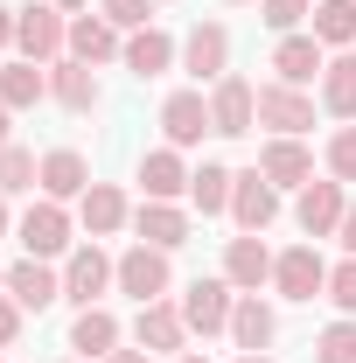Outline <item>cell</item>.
Wrapping results in <instances>:
<instances>
[{
  "mask_svg": "<svg viewBox=\"0 0 356 363\" xmlns=\"http://www.w3.org/2000/svg\"><path fill=\"white\" fill-rule=\"evenodd\" d=\"M14 49H21L28 63H56V56L70 49V21H63V7H49V0L14 7Z\"/></svg>",
  "mask_w": 356,
  "mask_h": 363,
  "instance_id": "obj_1",
  "label": "cell"
},
{
  "mask_svg": "<svg viewBox=\"0 0 356 363\" xmlns=\"http://www.w3.org/2000/svg\"><path fill=\"white\" fill-rule=\"evenodd\" d=\"M230 308H238V286H230L223 272L182 286V321H189V335H230Z\"/></svg>",
  "mask_w": 356,
  "mask_h": 363,
  "instance_id": "obj_2",
  "label": "cell"
},
{
  "mask_svg": "<svg viewBox=\"0 0 356 363\" xmlns=\"http://www.w3.org/2000/svg\"><path fill=\"white\" fill-rule=\"evenodd\" d=\"M105 286H119V259H105V252H98V238H91V245H77V252L63 259V301L98 308V301H105Z\"/></svg>",
  "mask_w": 356,
  "mask_h": 363,
  "instance_id": "obj_3",
  "label": "cell"
},
{
  "mask_svg": "<svg viewBox=\"0 0 356 363\" xmlns=\"http://www.w3.org/2000/svg\"><path fill=\"white\" fill-rule=\"evenodd\" d=\"M182 70H189L196 84L230 77V28H223V21H196V28L182 35Z\"/></svg>",
  "mask_w": 356,
  "mask_h": 363,
  "instance_id": "obj_4",
  "label": "cell"
},
{
  "mask_svg": "<svg viewBox=\"0 0 356 363\" xmlns=\"http://www.w3.org/2000/svg\"><path fill=\"white\" fill-rule=\"evenodd\" d=\"M168 286H175V266H168V252H154V245H133V252H119V294H133L140 308H147V301H168Z\"/></svg>",
  "mask_w": 356,
  "mask_h": 363,
  "instance_id": "obj_5",
  "label": "cell"
},
{
  "mask_svg": "<svg viewBox=\"0 0 356 363\" xmlns=\"http://www.w3.org/2000/svg\"><path fill=\"white\" fill-rule=\"evenodd\" d=\"M272 286H279V301H314V294H328V259L314 245H287L272 259Z\"/></svg>",
  "mask_w": 356,
  "mask_h": 363,
  "instance_id": "obj_6",
  "label": "cell"
},
{
  "mask_svg": "<svg viewBox=\"0 0 356 363\" xmlns=\"http://www.w3.org/2000/svg\"><path fill=\"white\" fill-rule=\"evenodd\" d=\"M259 126H272L279 140H301L314 126V98L301 84H279L272 77V84H259Z\"/></svg>",
  "mask_w": 356,
  "mask_h": 363,
  "instance_id": "obj_7",
  "label": "cell"
},
{
  "mask_svg": "<svg viewBox=\"0 0 356 363\" xmlns=\"http://www.w3.org/2000/svg\"><path fill=\"white\" fill-rule=\"evenodd\" d=\"M343 210H350V182H308L301 189V203H294V224L308 230V238H335L343 230Z\"/></svg>",
  "mask_w": 356,
  "mask_h": 363,
  "instance_id": "obj_8",
  "label": "cell"
},
{
  "mask_svg": "<svg viewBox=\"0 0 356 363\" xmlns=\"http://www.w3.org/2000/svg\"><path fill=\"white\" fill-rule=\"evenodd\" d=\"M210 126H217L223 140L252 133V126H259V91L245 84V77H217V84H210Z\"/></svg>",
  "mask_w": 356,
  "mask_h": 363,
  "instance_id": "obj_9",
  "label": "cell"
},
{
  "mask_svg": "<svg viewBox=\"0 0 356 363\" xmlns=\"http://www.w3.org/2000/svg\"><path fill=\"white\" fill-rule=\"evenodd\" d=\"M133 342L147 357H182V342H189V321H182V301H147L133 321Z\"/></svg>",
  "mask_w": 356,
  "mask_h": 363,
  "instance_id": "obj_10",
  "label": "cell"
},
{
  "mask_svg": "<svg viewBox=\"0 0 356 363\" xmlns=\"http://www.w3.org/2000/svg\"><path fill=\"white\" fill-rule=\"evenodd\" d=\"M272 217H279V189H272L259 168H238V182H230V224L238 230H266Z\"/></svg>",
  "mask_w": 356,
  "mask_h": 363,
  "instance_id": "obj_11",
  "label": "cell"
},
{
  "mask_svg": "<svg viewBox=\"0 0 356 363\" xmlns=\"http://www.w3.org/2000/svg\"><path fill=\"white\" fill-rule=\"evenodd\" d=\"M272 259H279V252H266V238H259V230H245V238H230V245H223V279H230L238 294H259V286L272 279Z\"/></svg>",
  "mask_w": 356,
  "mask_h": 363,
  "instance_id": "obj_12",
  "label": "cell"
},
{
  "mask_svg": "<svg viewBox=\"0 0 356 363\" xmlns=\"http://www.w3.org/2000/svg\"><path fill=\"white\" fill-rule=\"evenodd\" d=\"M21 245H28V259H56V252H70V210H63V203H35V210H28V217H21Z\"/></svg>",
  "mask_w": 356,
  "mask_h": 363,
  "instance_id": "obj_13",
  "label": "cell"
},
{
  "mask_svg": "<svg viewBox=\"0 0 356 363\" xmlns=\"http://www.w3.org/2000/svg\"><path fill=\"white\" fill-rule=\"evenodd\" d=\"M161 133H168V147H203V133H217L210 126V98L203 91H175L161 105Z\"/></svg>",
  "mask_w": 356,
  "mask_h": 363,
  "instance_id": "obj_14",
  "label": "cell"
},
{
  "mask_svg": "<svg viewBox=\"0 0 356 363\" xmlns=\"http://www.w3.org/2000/svg\"><path fill=\"white\" fill-rule=\"evenodd\" d=\"M7 301H21L28 315H43L49 301H63V272H49V259H14L7 266Z\"/></svg>",
  "mask_w": 356,
  "mask_h": 363,
  "instance_id": "obj_15",
  "label": "cell"
},
{
  "mask_svg": "<svg viewBox=\"0 0 356 363\" xmlns=\"http://www.w3.org/2000/svg\"><path fill=\"white\" fill-rule=\"evenodd\" d=\"M84 189H91V161L77 147H49L43 154V196L49 203H84Z\"/></svg>",
  "mask_w": 356,
  "mask_h": 363,
  "instance_id": "obj_16",
  "label": "cell"
},
{
  "mask_svg": "<svg viewBox=\"0 0 356 363\" xmlns=\"http://www.w3.org/2000/svg\"><path fill=\"white\" fill-rule=\"evenodd\" d=\"M259 175H266L272 189H308V182H314V154L301 147V140H279V133H272L266 147H259Z\"/></svg>",
  "mask_w": 356,
  "mask_h": 363,
  "instance_id": "obj_17",
  "label": "cell"
},
{
  "mask_svg": "<svg viewBox=\"0 0 356 363\" xmlns=\"http://www.w3.org/2000/svg\"><path fill=\"white\" fill-rule=\"evenodd\" d=\"M328 70V49L314 43V28L308 35H279V49H272V77L279 84H314Z\"/></svg>",
  "mask_w": 356,
  "mask_h": 363,
  "instance_id": "obj_18",
  "label": "cell"
},
{
  "mask_svg": "<svg viewBox=\"0 0 356 363\" xmlns=\"http://www.w3.org/2000/svg\"><path fill=\"white\" fill-rule=\"evenodd\" d=\"M175 56H182V43L168 35V28H154V21H147V28L126 35V56H119V63H126L133 77H161V70H175Z\"/></svg>",
  "mask_w": 356,
  "mask_h": 363,
  "instance_id": "obj_19",
  "label": "cell"
},
{
  "mask_svg": "<svg viewBox=\"0 0 356 363\" xmlns=\"http://www.w3.org/2000/svg\"><path fill=\"white\" fill-rule=\"evenodd\" d=\"M272 335H279V315H272L259 294H238V308H230V342H238V357H259Z\"/></svg>",
  "mask_w": 356,
  "mask_h": 363,
  "instance_id": "obj_20",
  "label": "cell"
},
{
  "mask_svg": "<svg viewBox=\"0 0 356 363\" xmlns=\"http://www.w3.org/2000/svg\"><path fill=\"white\" fill-rule=\"evenodd\" d=\"M49 98H56L63 112H98V77H91V63L56 56V63H49Z\"/></svg>",
  "mask_w": 356,
  "mask_h": 363,
  "instance_id": "obj_21",
  "label": "cell"
},
{
  "mask_svg": "<svg viewBox=\"0 0 356 363\" xmlns=\"http://www.w3.org/2000/svg\"><path fill=\"white\" fill-rule=\"evenodd\" d=\"M70 56L77 63H112V56H126V43H119V28L105 21V14H70Z\"/></svg>",
  "mask_w": 356,
  "mask_h": 363,
  "instance_id": "obj_22",
  "label": "cell"
},
{
  "mask_svg": "<svg viewBox=\"0 0 356 363\" xmlns=\"http://www.w3.org/2000/svg\"><path fill=\"white\" fill-rule=\"evenodd\" d=\"M43 98H49V63H28V56L0 63V105H7V112H28V105H43Z\"/></svg>",
  "mask_w": 356,
  "mask_h": 363,
  "instance_id": "obj_23",
  "label": "cell"
},
{
  "mask_svg": "<svg viewBox=\"0 0 356 363\" xmlns=\"http://www.w3.org/2000/svg\"><path fill=\"white\" fill-rule=\"evenodd\" d=\"M189 175H196V168H182V147H154V154L140 161L147 203H175V196H189Z\"/></svg>",
  "mask_w": 356,
  "mask_h": 363,
  "instance_id": "obj_24",
  "label": "cell"
},
{
  "mask_svg": "<svg viewBox=\"0 0 356 363\" xmlns=\"http://www.w3.org/2000/svg\"><path fill=\"white\" fill-rule=\"evenodd\" d=\"M133 230H140V245L175 252V245H189V210H175V203H140V210H133Z\"/></svg>",
  "mask_w": 356,
  "mask_h": 363,
  "instance_id": "obj_25",
  "label": "cell"
},
{
  "mask_svg": "<svg viewBox=\"0 0 356 363\" xmlns=\"http://www.w3.org/2000/svg\"><path fill=\"white\" fill-rule=\"evenodd\" d=\"M77 217H84L91 238H112V230H126L133 224V210H126V196L112 189V182H91L84 189V203H77Z\"/></svg>",
  "mask_w": 356,
  "mask_h": 363,
  "instance_id": "obj_26",
  "label": "cell"
},
{
  "mask_svg": "<svg viewBox=\"0 0 356 363\" xmlns=\"http://www.w3.org/2000/svg\"><path fill=\"white\" fill-rule=\"evenodd\" d=\"M70 350H77V357H112V350H119V321L105 315V308H77V321H70Z\"/></svg>",
  "mask_w": 356,
  "mask_h": 363,
  "instance_id": "obj_27",
  "label": "cell"
},
{
  "mask_svg": "<svg viewBox=\"0 0 356 363\" xmlns=\"http://www.w3.org/2000/svg\"><path fill=\"white\" fill-rule=\"evenodd\" d=\"M230 182H238V168H223V161H203V168L189 175V203H196L203 217H223V210H230Z\"/></svg>",
  "mask_w": 356,
  "mask_h": 363,
  "instance_id": "obj_28",
  "label": "cell"
},
{
  "mask_svg": "<svg viewBox=\"0 0 356 363\" xmlns=\"http://www.w3.org/2000/svg\"><path fill=\"white\" fill-rule=\"evenodd\" d=\"M321 105L350 126L356 119V56H328V70H321Z\"/></svg>",
  "mask_w": 356,
  "mask_h": 363,
  "instance_id": "obj_29",
  "label": "cell"
},
{
  "mask_svg": "<svg viewBox=\"0 0 356 363\" xmlns=\"http://www.w3.org/2000/svg\"><path fill=\"white\" fill-rule=\"evenodd\" d=\"M314 43L321 49L356 43V0H314Z\"/></svg>",
  "mask_w": 356,
  "mask_h": 363,
  "instance_id": "obj_30",
  "label": "cell"
},
{
  "mask_svg": "<svg viewBox=\"0 0 356 363\" xmlns=\"http://www.w3.org/2000/svg\"><path fill=\"white\" fill-rule=\"evenodd\" d=\"M35 182H43V161H35L28 147H14V140H7V147H0V196H14V189H35Z\"/></svg>",
  "mask_w": 356,
  "mask_h": 363,
  "instance_id": "obj_31",
  "label": "cell"
},
{
  "mask_svg": "<svg viewBox=\"0 0 356 363\" xmlns=\"http://www.w3.org/2000/svg\"><path fill=\"white\" fill-rule=\"evenodd\" d=\"M314 363H356V315H343V321H328V328H321Z\"/></svg>",
  "mask_w": 356,
  "mask_h": 363,
  "instance_id": "obj_32",
  "label": "cell"
},
{
  "mask_svg": "<svg viewBox=\"0 0 356 363\" xmlns=\"http://www.w3.org/2000/svg\"><path fill=\"white\" fill-rule=\"evenodd\" d=\"M308 14H314V0H259V21H266V28H279V35H294Z\"/></svg>",
  "mask_w": 356,
  "mask_h": 363,
  "instance_id": "obj_33",
  "label": "cell"
},
{
  "mask_svg": "<svg viewBox=\"0 0 356 363\" xmlns=\"http://www.w3.org/2000/svg\"><path fill=\"white\" fill-rule=\"evenodd\" d=\"M328 175H335V182H356V119H350V126H335V140H328Z\"/></svg>",
  "mask_w": 356,
  "mask_h": 363,
  "instance_id": "obj_34",
  "label": "cell"
},
{
  "mask_svg": "<svg viewBox=\"0 0 356 363\" xmlns=\"http://www.w3.org/2000/svg\"><path fill=\"white\" fill-rule=\"evenodd\" d=\"M98 14H105L112 28H147V21H154V0H98Z\"/></svg>",
  "mask_w": 356,
  "mask_h": 363,
  "instance_id": "obj_35",
  "label": "cell"
},
{
  "mask_svg": "<svg viewBox=\"0 0 356 363\" xmlns=\"http://www.w3.org/2000/svg\"><path fill=\"white\" fill-rule=\"evenodd\" d=\"M328 301H335L343 315H356V259H343V266L328 272Z\"/></svg>",
  "mask_w": 356,
  "mask_h": 363,
  "instance_id": "obj_36",
  "label": "cell"
},
{
  "mask_svg": "<svg viewBox=\"0 0 356 363\" xmlns=\"http://www.w3.org/2000/svg\"><path fill=\"white\" fill-rule=\"evenodd\" d=\"M21 315H28V308L0 294V350H14V342H21Z\"/></svg>",
  "mask_w": 356,
  "mask_h": 363,
  "instance_id": "obj_37",
  "label": "cell"
},
{
  "mask_svg": "<svg viewBox=\"0 0 356 363\" xmlns=\"http://www.w3.org/2000/svg\"><path fill=\"white\" fill-rule=\"evenodd\" d=\"M335 245L356 259V196H350V210H343V230H335Z\"/></svg>",
  "mask_w": 356,
  "mask_h": 363,
  "instance_id": "obj_38",
  "label": "cell"
},
{
  "mask_svg": "<svg viewBox=\"0 0 356 363\" xmlns=\"http://www.w3.org/2000/svg\"><path fill=\"white\" fill-rule=\"evenodd\" d=\"M14 43V7H0V49Z\"/></svg>",
  "mask_w": 356,
  "mask_h": 363,
  "instance_id": "obj_39",
  "label": "cell"
},
{
  "mask_svg": "<svg viewBox=\"0 0 356 363\" xmlns=\"http://www.w3.org/2000/svg\"><path fill=\"white\" fill-rule=\"evenodd\" d=\"M105 363H147V350H112Z\"/></svg>",
  "mask_w": 356,
  "mask_h": 363,
  "instance_id": "obj_40",
  "label": "cell"
},
{
  "mask_svg": "<svg viewBox=\"0 0 356 363\" xmlns=\"http://www.w3.org/2000/svg\"><path fill=\"white\" fill-rule=\"evenodd\" d=\"M49 7H63V14H84L91 0H49Z\"/></svg>",
  "mask_w": 356,
  "mask_h": 363,
  "instance_id": "obj_41",
  "label": "cell"
},
{
  "mask_svg": "<svg viewBox=\"0 0 356 363\" xmlns=\"http://www.w3.org/2000/svg\"><path fill=\"white\" fill-rule=\"evenodd\" d=\"M7 126H14V112H7V105H0V147H7Z\"/></svg>",
  "mask_w": 356,
  "mask_h": 363,
  "instance_id": "obj_42",
  "label": "cell"
},
{
  "mask_svg": "<svg viewBox=\"0 0 356 363\" xmlns=\"http://www.w3.org/2000/svg\"><path fill=\"white\" fill-rule=\"evenodd\" d=\"M7 224H14V217H7V196H0V238H7Z\"/></svg>",
  "mask_w": 356,
  "mask_h": 363,
  "instance_id": "obj_43",
  "label": "cell"
},
{
  "mask_svg": "<svg viewBox=\"0 0 356 363\" xmlns=\"http://www.w3.org/2000/svg\"><path fill=\"white\" fill-rule=\"evenodd\" d=\"M175 363H210V357H189V350H182V357H175Z\"/></svg>",
  "mask_w": 356,
  "mask_h": 363,
  "instance_id": "obj_44",
  "label": "cell"
},
{
  "mask_svg": "<svg viewBox=\"0 0 356 363\" xmlns=\"http://www.w3.org/2000/svg\"><path fill=\"white\" fill-rule=\"evenodd\" d=\"M238 363H272V357H266V350H259V357H238Z\"/></svg>",
  "mask_w": 356,
  "mask_h": 363,
  "instance_id": "obj_45",
  "label": "cell"
},
{
  "mask_svg": "<svg viewBox=\"0 0 356 363\" xmlns=\"http://www.w3.org/2000/svg\"><path fill=\"white\" fill-rule=\"evenodd\" d=\"M0 294H7V266H0Z\"/></svg>",
  "mask_w": 356,
  "mask_h": 363,
  "instance_id": "obj_46",
  "label": "cell"
},
{
  "mask_svg": "<svg viewBox=\"0 0 356 363\" xmlns=\"http://www.w3.org/2000/svg\"><path fill=\"white\" fill-rule=\"evenodd\" d=\"M70 363H91V357H70Z\"/></svg>",
  "mask_w": 356,
  "mask_h": 363,
  "instance_id": "obj_47",
  "label": "cell"
}]
</instances>
